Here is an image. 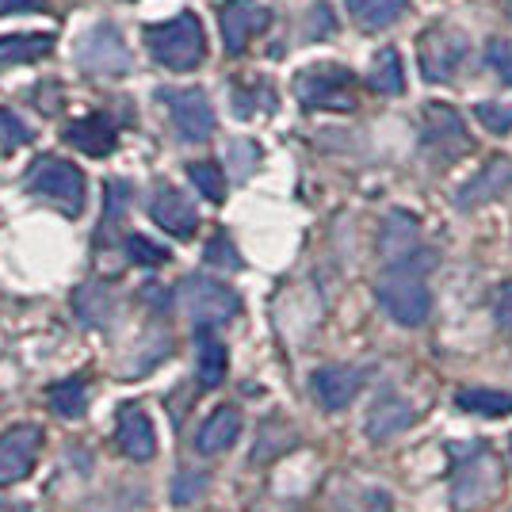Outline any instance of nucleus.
<instances>
[{"instance_id": "f3484780", "label": "nucleus", "mask_w": 512, "mask_h": 512, "mask_svg": "<svg viewBox=\"0 0 512 512\" xmlns=\"http://www.w3.org/2000/svg\"><path fill=\"white\" fill-rule=\"evenodd\" d=\"M512 184V161L505 157H493L486 169L478 172L474 180H470L467 188L459 192V207H478V203H490L497 195L505 192Z\"/></svg>"}, {"instance_id": "2eb2a0df", "label": "nucleus", "mask_w": 512, "mask_h": 512, "mask_svg": "<svg viewBox=\"0 0 512 512\" xmlns=\"http://www.w3.org/2000/svg\"><path fill=\"white\" fill-rule=\"evenodd\" d=\"M237 436H241V413L234 406H218L195 432V451L199 455H222V451L234 448Z\"/></svg>"}, {"instance_id": "0eeeda50", "label": "nucleus", "mask_w": 512, "mask_h": 512, "mask_svg": "<svg viewBox=\"0 0 512 512\" xmlns=\"http://www.w3.org/2000/svg\"><path fill=\"white\" fill-rule=\"evenodd\" d=\"M161 104L184 142H207L214 134V107L203 88H161Z\"/></svg>"}, {"instance_id": "a211bd4d", "label": "nucleus", "mask_w": 512, "mask_h": 512, "mask_svg": "<svg viewBox=\"0 0 512 512\" xmlns=\"http://www.w3.org/2000/svg\"><path fill=\"white\" fill-rule=\"evenodd\" d=\"M409 425H413V406L402 402L398 394H383L367 413V436L371 440H390Z\"/></svg>"}, {"instance_id": "f257e3e1", "label": "nucleus", "mask_w": 512, "mask_h": 512, "mask_svg": "<svg viewBox=\"0 0 512 512\" xmlns=\"http://www.w3.org/2000/svg\"><path fill=\"white\" fill-rule=\"evenodd\" d=\"M146 46H150L153 62L172 69V73H192L195 65H203V58H207L203 23L192 12H180L172 20L146 27Z\"/></svg>"}, {"instance_id": "5701e85b", "label": "nucleus", "mask_w": 512, "mask_h": 512, "mask_svg": "<svg viewBox=\"0 0 512 512\" xmlns=\"http://www.w3.org/2000/svg\"><path fill=\"white\" fill-rule=\"evenodd\" d=\"M417 249V222L406 218V214H394L383 230V253L394 260V264H406Z\"/></svg>"}, {"instance_id": "6e6552de", "label": "nucleus", "mask_w": 512, "mask_h": 512, "mask_svg": "<svg viewBox=\"0 0 512 512\" xmlns=\"http://www.w3.org/2000/svg\"><path fill=\"white\" fill-rule=\"evenodd\" d=\"M272 12L256 0H226L218 4V31H222V46L226 54H245V46L253 43L260 31H268Z\"/></svg>"}, {"instance_id": "e433bc0d", "label": "nucleus", "mask_w": 512, "mask_h": 512, "mask_svg": "<svg viewBox=\"0 0 512 512\" xmlns=\"http://www.w3.org/2000/svg\"><path fill=\"white\" fill-rule=\"evenodd\" d=\"M505 12H509V16H512V0H505Z\"/></svg>"}, {"instance_id": "f03ea898", "label": "nucleus", "mask_w": 512, "mask_h": 512, "mask_svg": "<svg viewBox=\"0 0 512 512\" xmlns=\"http://www.w3.org/2000/svg\"><path fill=\"white\" fill-rule=\"evenodd\" d=\"M375 295H379V306H383L390 318L406 329H417L428 321V310H432V299H428V287L421 272H413L409 264H390L379 283H375Z\"/></svg>"}, {"instance_id": "f704fd0d", "label": "nucleus", "mask_w": 512, "mask_h": 512, "mask_svg": "<svg viewBox=\"0 0 512 512\" xmlns=\"http://www.w3.org/2000/svg\"><path fill=\"white\" fill-rule=\"evenodd\" d=\"M50 0H0V16H16V12H43Z\"/></svg>"}, {"instance_id": "c756f323", "label": "nucleus", "mask_w": 512, "mask_h": 512, "mask_svg": "<svg viewBox=\"0 0 512 512\" xmlns=\"http://www.w3.org/2000/svg\"><path fill=\"white\" fill-rule=\"evenodd\" d=\"M474 119L490 134H509L512 130V104H478L474 107Z\"/></svg>"}, {"instance_id": "412c9836", "label": "nucleus", "mask_w": 512, "mask_h": 512, "mask_svg": "<svg viewBox=\"0 0 512 512\" xmlns=\"http://www.w3.org/2000/svg\"><path fill=\"white\" fill-rule=\"evenodd\" d=\"M50 50H54V35H8L0 39V65L43 62Z\"/></svg>"}, {"instance_id": "9b49d317", "label": "nucleus", "mask_w": 512, "mask_h": 512, "mask_svg": "<svg viewBox=\"0 0 512 512\" xmlns=\"http://www.w3.org/2000/svg\"><path fill=\"white\" fill-rule=\"evenodd\" d=\"M77 58H81L85 73H100V77H123V73H130V54L115 27L88 31V39L81 43Z\"/></svg>"}, {"instance_id": "39448f33", "label": "nucleus", "mask_w": 512, "mask_h": 512, "mask_svg": "<svg viewBox=\"0 0 512 512\" xmlns=\"http://www.w3.org/2000/svg\"><path fill=\"white\" fill-rule=\"evenodd\" d=\"M184 306H188V318H192L195 333H199V329L226 325L241 310V299H237L226 283H218V279L188 276L184 279Z\"/></svg>"}, {"instance_id": "2f4dec72", "label": "nucleus", "mask_w": 512, "mask_h": 512, "mask_svg": "<svg viewBox=\"0 0 512 512\" xmlns=\"http://www.w3.org/2000/svg\"><path fill=\"white\" fill-rule=\"evenodd\" d=\"M207 260L211 264H218V268H241V256H237V249H234V241L226 234H214L211 237V245H207Z\"/></svg>"}, {"instance_id": "393cba45", "label": "nucleus", "mask_w": 512, "mask_h": 512, "mask_svg": "<svg viewBox=\"0 0 512 512\" xmlns=\"http://www.w3.org/2000/svg\"><path fill=\"white\" fill-rule=\"evenodd\" d=\"M73 310L81 314L85 325H107V321H111V310H115V302H111V295H107L104 287L85 283V287H77V295H73Z\"/></svg>"}, {"instance_id": "6ab92c4d", "label": "nucleus", "mask_w": 512, "mask_h": 512, "mask_svg": "<svg viewBox=\"0 0 512 512\" xmlns=\"http://www.w3.org/2000/svg\"><path fill=\"white\" fill-rule=\"evenodd\" d=\"M226 344L211 337V329H199V352H195V375H199V386L203 390H214V386L226 379Z\"/></svg>"}, {"instance_id": "20e7f679", "label": "nucleus", "mask_w": 512, "mask_h": 512, "mask_svg": "<svg viewBox=\"0 0 512 512\" xmlns=\"http://www.w3.org/2000/svg\"><path fill=\"white\" fill-rule=\"evenodd\" d=\"M27 188L35 195H43L50 203H58L65 214L85 211V172L77 165H69L62 157H39L31 169H27Z\"/></svg>"}, {"instance_id": "4468645a", "label": "nucleus", "mask_w": 512, "mask_h": 512, "mask_svg": "<svg viewBox=\"0 0 512 512\" xmlns=\"http://www.w3.org/2000/svg\"><path fill=\"white\" fill-rule=\"evenodd\" d=\"M360 386H363V375L356 367H321V371H314V398L329 413L348 409V402L360 394Z\"/></svg>"}, {"instance_id": "bb28decb", "label": "nucleus", "mask_w": 512, "mask_h": 512, "mask_svg": "<svg viewBox=\"0 0 512 512\" xmlns=\"http://www.w3.org/2000/svg\"><path fill=\"white\" fill-rule=\"evenodd\" d=\"M459 409H467V413H486V417H505V413H512V394H497V390H463V394H459Z\"/></svg>"}, {"instance_id": "1a4fd4ad", "label": "nucleus", "mask_w": 512, "mask_h": 512, "mask_svg": "<svg viewBox=\"0 0 512 512\" xmlns=\"http://www.w3.org/2000/svg\"><path fill=\"white\" fill-rule=\"evenodd\" d=\"M43 451V428L39 425H12L0 432V486H16L23 482L35 459Z\"/></svg>"}, {"instance_id": "b1692460", "label": "nucleus", "mask_w": 512, "mask_h": 512, "mask_svg": "<svg viewBox=\"0 0 512 512\" xmlns=\"http://www.w3.org/2000/svg\"><path fill=\"white\" fill-rule=\"evenodd\" d=\"M367 85L383 96H398L406 88V73H402V62H398V50H379L375 62H371V73H367Z\"/></svg>"}, {"instance_id": "7ed1b4c3", "label": "nucleus", "mask_w": 512, "mask_h": 512, "mask_svg": "<svg viewBox=\"0 0 512 512\" xmlns=\"http://www.w3.org/2000/svg\"><path fill=\"white\" fill-rule=\"evenodd\" d=\"M295 96L310 111H352L356 107V73L344 65H310L295 77Z\"/></svg>"}, {"instance_id": "4be33fe9", "label": "nucleus", "mask_w": 512, "mask_h": 512, "mask_svg": "<svg viewBox=\"0 0 512 512\" xmlns=\"http://www.w3.org/2000/svg\"><path fill=\"white\" fill-rule=\"evenodd\" d=\"M46 402L58 417H85L88 409V383L85 379H62V383L46 386Z\"/></svg>"}, {"instance_id": "dca6fc26", "label": "nucleus", "mask_w": 512, "mask_h": 512, "mask_svg": "<svg viewBox=\"0 0 512 512\" xmlns=\"http://www.w3.org/2000/svg\"><path fill=\"white\" fill-rule=\"evenodd\" d=\"M65 142L77 153H88V157H107L119 146V134H115V127L107 123L104 115H85L73 127H65Z\"/></svg>"}, {"instance_id": "72a5a7b5", "label": "nucleus", "mask_w": 512, "mask_h": 512, "mask_svg": "<svg viewBox=\"0 0 512 512\" xmlns=\"http://www.w3.org/2000/svg\"><path fill=\"white\" fill-rule=\"evenodd\" d=\"M493 314H497V325H501V329H512V283H505V287L497 291Z\"/></svg>"}, {"instance_id": "423d86ee", "label": "nucleus", "mask_w": 512, "mask_h": 512, "mask_svg": "<svg viewBox=\"0 0 512 512\" xmlns=\"http://www.w3.org/2000/svg\"><path fill=\"white\" fill-rule=\"evenodd\" d=\"M467 35L459 27H428L425 35L417 39V62L428 81H451L459 73V65L467 58Z\"/></svg>"}, {"instance_id": "ddd939ff", "label": "nucleus", "mask_w": 512, "mask_h": 512, "mask_svg": "<svg viewBox=\"0 0 512 512\" xmlns=\"http://www.w3.org/2000/svg\"><path fill=\"white\" fill-rule=\"evenodd\" d=\"M115 444L119 451L134 459V463H146L157 451V432H153L150 413L142 406H123L119 409V421H115Z\"/></svg>"}, {"instance_id": "c9c22d12", "label": "nucleus", "mask_w": 512, "mask_h": 512, "mask_svg": "<svg viewBox=\"0 0 512 512\" xmlns=\"http://www.w3.org/2000/svg\"><path fill=\"white\" fill-rule=\"evenodd\" d=\"M0 512H27V505H20V501L16 505L12 501H0Z\"/></svg>"}, {"instance_id": "a878e982", "label": "nucleus", "mask_w": 512, "mask_h": 512, "mask_svg": "<svg viewBox=\"0 0 512 512\" xmlns=\"http://www.w3.org/2000/svg\"><path fill=\"white\" fill-rule=\"evenodd\" d=\"M188 180H192L195 192L203 195V199H211V203L226 199V176H222V169L214 161H192L188 165Z\"/></svg>"}, {"instance_id": "473e14b6", "label": "nucleus", "mask_w": 512, "mask_h": 512, "mask_svg": "<svg viewBox=\"0 0 512 512\" xmlns=\"http://www.w3.org/2000/svg\"><path fill=\"white\" fill-rule=\"evenodd\" d=\"M127 203H130V188H127V180H111L107 184V226H115L119 218H123V211H127Z\"/></svg>"}, {"instance_id": "7c9ffc66", "label": "nucleus", "mask_w": 512, "mask_h": 512, "mask_svg": "<svg viewBox=\"0 0 512 512\" xmlns=\"http://www.w3.org/2000/svg\"><path fill=\"white\" fill-rule=\"evenodd\" d=\"M486 62L505 85H512V39H490L486 43Z\"/></svg>"}, {"instance_id": "f8f14e48", "label": "nucleus", "mask_w": 512, "mask_h": 512, "mask_svg": "<svg viewBox=\"0 0 512 512\" xmlns=\"http://www.w3.org/2000/svg\"><path fill=\"white\" fill-rule=\"evenodd\" d=\"M150 218L172 237H195L199 230V214H195L192 199L188 195H180L172 184H161L157 192L150 195Z\"/></svg>"}, {"instance_id": "cd10ccee", "label": "nucleus", "mask_w": 512, "mask_h": 512, "mask_svg": "<svg viewBox=\"0 0 512 512\" xmlns=\"http://www.w3.org/2000/svg\"><path fill=\"white\" fill-rule=\"evenodd\" d=\"M27 142H31L27 123H23L20 115H12L8 107H0V146H4V150H20Z\"/></svg>"}, {"instance_id": "c85d7f7f", "label": "nucleus", "mask_w": 512, "mask_h": 512, "mask_svg": "<svg viewBox=\"0 0 512 512\" xmlns=\"http://www.w3.org/2000/svg\"><path fill=\"white\" fill-rule=\"evenodd\" d=\"M127 253H130L134 264H146V268H157V264H165V260H169V249L153 245L150 237H142V234L127 237Z\"/></svg>"}, {"instance_id": "9d476101", "label": "nucleus", "mask_w": 512, "mask_h": 512, "mask_svg": "<svg viewBox=\"0 0 512 512\" xmlns=\"http://www.w3.org/2000/svg\"><path fill=\"white\" fill-rule=\"evenodd\" d=\"M421 134H425V146L440 161H455V157H463L470 150V134L455 107H444V104L425 107V127H421Z\"/></svg>"}, {"instance_id": "aec40b11", "label": "nucleus", "mask_w": 512, "mask_h": 512, "mask_svg": "<svg viewBox=\"0 0 512 512\" xmlns=\"http://www.w3.org/2000/svg\"><path fill=\"white\" fill-rule=\"evenodd\" d=\"M409 0H348V12L363 31H383L406 16Z\"/></svg>"}]
</instances>
